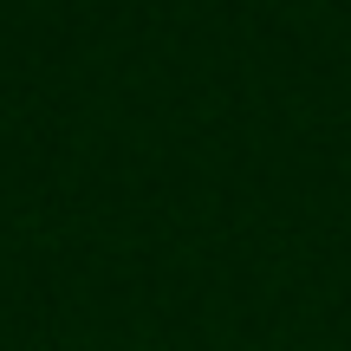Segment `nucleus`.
Returning a JSON list of instances; mask_svg holds the SVG:
<instances>
[]
</instances>
